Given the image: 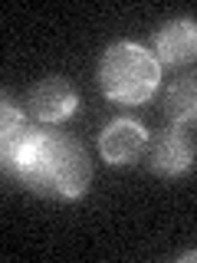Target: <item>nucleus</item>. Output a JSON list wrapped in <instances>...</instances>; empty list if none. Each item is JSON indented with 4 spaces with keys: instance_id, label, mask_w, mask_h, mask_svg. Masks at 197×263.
Instances as JSON below:
<instances>
[{
    "instance_id": "obj_1",
    "label": "nucleus",
    "mask_w": 197,
    "mask_h": 263,
    "mask_svg": "<svg viewBox=\"0 0 197 263\" xmlns=\"http://www.w3.org/2000/svg\"><path fill=\"white\" fill-rule=\"evenodd\" d=\"M4 164L20 184L43 197L76 201L92 184V164L86 158V148L72 138L36 132L33 125L4 148Z\"/></svg>"
},
{
    "instance_id": "obj_2",
    "label": "nucleus",
    "mask_w": 197,
    "mask_h": 263,
    "mask_svg": "<svg viewBox=\"0 0 197 263\" xmlns=\"http://www.w3.org/2000/svg\"><path fill=\"white\" fill-rule=\"evenodd\" d=\"M161 82V63L138 43H112L98 60V86L119 105H142Z\"/></svg>"
},
{
    "instance_id": "obj_3",
    "label": "nucleus",
    "mask_w": 197,
    "mask_h": 263,
    "mask_svg": "<svg viewBox=\"0 0 197 263\" xmlns=\"http://www.w3.org/2000/svg\"><path fill=\"white\" fill-rule=\"evenodd\" d=\"M194 142L181 128H168L148 142V168L161 178H181L194 164Z\"/></svg>"
},
{
    "instance_id": "obj_4",
    "label": "nucleus",
    "mask_w": 197,
    "mask_h": 263,
    "mask_svg": "<svg viewBox=\"0 0 197 263\" xmlns=\"http://www.w3.org/2000/svg\"><path fill=\"white\" fill-rule=\"evenodd\" d=\"M76 105H79L76 89L66 79L49 76V79L36 82V86L30 89V112H33L36 122H49V125H53V122H63L76 112Z\"/></svg>"
},
{
    "instance_id": "obj_5",
    "label": "nucleus",
    "mask_w": 197,
    "mask_h": 263,
    "mask_svg": "<svg viewBox=\"0 0 197 263\" xmlns=\"http://www.w3.org/2000/svg\"><path fill=\"white\" fill-rule=\"evenodd\" d=\"M148 135L138 122L131 119H115L105 125V132L98 135V155L109 164H128L145 152Z\"/></svg>"
},
{
    "instance_id": "obj_6",
    "label": "nucleus",
    "mask_w": 197,
    "mask_h": 263,
    "mask_svg": "<svg viewBox=\"0 0 197 263\" xmlns=\"http://www.w3.org/2000/svg\"><path fill=\"white\" fill-rule=\"evenodd\" d=\"M154 56L161 66H184L197 60V20H171L154 33Z\"/></svg>"
},
{
    "instance_id": "obj_7",
    "label": "nucleus",
    "mask_w": 197,
    "mask_h": 263,
    "mask_svg": "<svg viewBox=\"0 0 197 263\" xmlns=\"http://www.w3.org/2000/svg\"><path fill=\"white\" fill-rule=\"evenodd\" d=\"M164 112L178 128H197V76H184L168 89Z\"/></svg>"
},
{
    "instance_id": "obj_8",
    "label": "nucleus",
    "mask_w": 197,
    "mask_h": 263,
    "mask_svg": "<svg viewBox=\"0 0 197 263\" xmlns=\"http://www.w3.org/2000/svg\"><path fill=\"white\" fill-rule=\"evenodd\" d=\"M178 260H181V263H197V250H191V253H181Z\"/></svg>"
}]
</instances>
